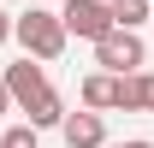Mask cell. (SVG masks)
<instances>
[{
    "label": "cell",
    "instance_id": "cell-1",
    "mask_svg": "<svg viewBox=\"0 0 154 148\" xmlns=\"http://www.w3.org/2000/svg\"><path fill=\"white\" fill-rule=\"evenodd\" d=\"M12 42H18L30 59H42V65H48V59L65 54V42H71V36H65V18H59V12L30 6V12H18V24H12Z\"/></svg>",
    "mask_w": 154,
    "mask_h": 148
},
{
    "label": "cell",
    "instance_id": "cell-2",
    "mask_svg": "<svg viewBox=\"0 0 154 148\" xmlns=\"http://www.w3.org/2000/svg\"><path fill=\"white\" fill-rule=\"evenodd\" d=\"M142 59H148V48H142V30H113V36L95 42V65L113 77H136L142 71Z\"/></svg>",
    "mask_w": 154,
    "mask_h": 148
},
{
    "label": "cell",
    "instance_id": "cell-3",
    "mask_svg": "<svg viewBox=\"0 0 154 148\" xmlns=\"http://www.w3.org/2000/svg\"><path fill=\"white\" fill-rule=\"evenodd\" d=\"M59 18H65V36H77V42H101V36L119 30L113 12H107V0H65Z\"/></svg>",
    "mask_w": 154,
    "mask_h": 148
},
{
    "label": "cell",
    "instance_id": "cell-4",
    "mask_svg": "<svg viewBox=\"0 0 154 148\" xmlns=\"http://www.w3.org/2000/svg\"><path fill=\"white\" fill-rule=\"evenodd\" d=\"M6 89H12V101L30 113L42 95L54 89V83H48V71H42V59H30V54H24V59H12V65H6Z\"/></svg>",
    "mask_w": 154,
    "mask_h": 148
},
{
    "label": "cell",
    "instance_id": "cell-5",
    "mask_svg": "<svg viewBox=\"0 0 154 148\" xmlns=\"http://www.w3.org/2000/svg\"><path fill=\"white\" fill-rule=\"evenodd\" d=\"M77 101L89 113H113V107H125V77H113V71H89L83 83H77Z\"/></svg>",
    "mask_w": 154,
    "mask_h": 148
},
{
    "label": "cell",
    "instance_id": "cell-6",
    "mask_svg": "<svg viewBox=\"0 0 154 148\" xmlns=\"http://www.w3.org/2000/svg\"><path fill=\"white\" fill-rule=\"evenodd\" d=\"M59 136H65V148H107V119L101 113H65V125H59Z\"/></svg>",
    "mask_w": 154,
    "mask_h": 148
},
{
    "label": "cell",
    "instance_id": "cell-7",
    "mask_svg": "<svg viewBox=\"0 0 154 148\" xmlns=\"http://www.w3.org/2000/svg\"><path fill=\"white\" fill-rule=\"evenodd\" d=\"M119 113H154V71L125 77V107H119Z\"/></svg>",
    "mask_w": 154,
    "mask_h": 148
},
{
    "label": "cell",
    "instance_id": "cell-8",
    "mask_svg": "<svg viewBox=\"0 0 154 148\" xmlns=\"http://www.w3.org/2000/svg\"><path fill=\"white\" fill-rule=\"evenodd\" d=\"M107 12H113L119 30H142V24H148V12H154V0H107Z\"/></svg>",
    "mask_w": 154,
    "mask_h": 148
},
{
    "label": "cell",
    "instance_id": "cell-9",
    "mask_svg": "<svg viewBox=\"0 0 154 148\" xmlns=\"http://www.w3.org/2000/svg\"><path fill=\"white\" fill-rule=\"evenodd\" d=\"M24 119H30L36 130H54V125H65V101H59V89H48V95L36 101V107L24 113Z\"/></svg>",
    "mask_w": 154,
    "mask_h": 148
},
{
    "label": "cell",
    "instance_id": "cell-10",
    "mask_svg": "<svg viewBox=\"0 0 154 148\" xmlns=\"http://www.w3.org/2000/svg\"><path fill=\"white\" fill-rule=\"evenodd\" d=\"M0 148H42V130L24 119V125H6L0 130Z\"/></svg>",
    "mask_w": 154,
    "mask_h": 148
},
{
    "label": "cell",
    "instance_id": "cell-11",
    "mask_svg": "<svg viewBox=\"0 0 154 148\" xmlns=\"http://www.w3.org/2000/svg\"><path fill=\"white\" fill-rule=\"evenodd\" d=\"M6 107H18V101H12V89H6V77H0V113Z\"/></svg>",
    "mask_w": 154,
    "mask_h": 148
},
{
    "label": "cell",
    "instance_id": "cell-12",
    "mask_svg": "<svg viewBox=\"0 0 154 148\" xmlns=\"http://www.w3.org/2000/svg\"><path fill=\"white\" fill-rule=\"evenodd\" d=\"M12 24H18V18H6V12H0V42H12Z\"/></svg>",
    "mask_w": 154,
    "mask_h": 148
},
{
    "label": "cell",
    "instance_id": "cell-13",
    "mask_svg": "<svg viewBox=\"0 0 154 148\" xmlns=\"http://www.w3.org/2000/svg\"><path fill=\"white\" fill-rule=\"evenodd\" d=\"M107 148H154V142H142V136H131V142H107Z\"/></svg>",
    "mask_w": 154,
    "mask_h": 148
}]
</instances>
